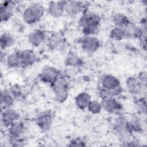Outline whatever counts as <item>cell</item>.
Masks as SVG:
<instances>
[{"label": "cell", "mask_w": 147, "mask_h": 147, "mask_svg": "<svg viewBox=\"0 0 147 147\" xmlns=\"http://www.w3.org/2000/svg\"><path fill=\"white\" fill-rule=\"evenodd\" d=\"M65 64L67 67L79 68L83 65V61L76 53L70 51L65 56Z\"/></svg>", "instance_id": "obj_19"}, {"label": "cell", "mask_w": 147, "mask_h": 147, "mask_svg": "<svg viewBox=\"0 0 147 147\" xmlns=\"http://www.w3.org/2000/svg\"><path fill=\"white\" fill-rule=\"evenodd\" d=\"M128 121L130 127L133 133H141L143 131L142 123L138 115L132 114L128 118Z\"/></svg>", "instance_id": "obj_25"}, {"label": "cell", "mask_w": 147, "mask_h": 147, "mask_svg": "<svg viewBox=\"0 0 147 147\" xmlns=\"http://www.w3.org/2000/svg\"><path fill=\"white\" fill-rule=\"evenodd\" d=\"M112 21L116 27L126 28L132 23L129 18L123 13H115L112 16Z\"/></svg>", "instance_id": "obj_22"}, {"label": "cell", "mask_w": 147, "mask_h": 147, "mask_svg": "<svg viewBox=\"0 0 147 147\" xmlns=\"http://www.w3.org/2000/svg\"><path fill=\"white\" fill-rule=\"evenodd\" d=\"M53 115L51 111L46 110L40 113L35 118V123L42 131H48L53 123Z\"/></svg>", "instance_id": "obj_8"}, {"label": "cell", "mask_w": 147, "mask_h": 147, "mask_svg": "<svg viewBox=\"0 0 147 147\" xmlns=\"http://www.w3.org/2000/svg\"><path fill=\"white\" fill-rule=\"evenodd\" d=\"M100 102L103 109L109 114L118 115L122 110V105L114 96L103 95Z\"/></svg>", "instance_id": "obj_7"}, {"label": "cell", "mask_w": 147, "mask_h": 147, "mask_svg": "<svg viewBox=\"0 0 147 147\" xmlns=\"http://www.w3.org/2000/svg\"><path fill=\"white\" fill-rule=\"evenodd\" d=\"M137 78L138 80L145 86H146L147 84V74L145 71L140 72L138 75L137 76Z\"/></svg>", "instance_id": "obj_32"}, {"label": "cell", "mask_w": 147, "mask_h": 147, "mask_svg": "<svg viewBox=\"0 0 147 147\" xmlns=\"http://www.w3.org/2000/svg\"><path fill=\"white\" fill-rule=\"evenodd\" d=\"M78 69L76 68H72V67H67L66 70L64 73V75L66 76L68 79L72 78H74L78 73Z\"/></svg>", "instance_id": "obj_31"}, {"label": "cell", "mask_w": 147, "mask_h": 147, "mask_svg": "<svg viewBox=\"0 0 147 147\" xmlns=\"http://www.w3.org/2000/svg\"><path fill=\"white\" fill-rule=\"evenodd\" d=\"M61 75V72L57 68L51 66H45L39 74L38 78L41 82L51 84Z\"/></svg>", "instance_id": "obj_9"}, {"label": "cell", "mask_w": 147, "mask_h": 147, "mask_svg": "<svg viewBox=\"0 0 147 147\" xmlns=\"http://www.w3.org/2000/svg\"><path fill=\"white\" fill-rule=\"evenodd\" d=\"M44 7L39 3H33L26 7L22 14V18L25 23L33 25L38 22L44 16Z\"/></svg>", "instance_id": "obj_5"}, {"label": "cell", "mask_w": 147, "mask_h": 147, "mask_svg": "<svg viewBox=\"0 0 147 147\" xmlns=\"http://www.w3.org/2000/svg\"><path fill=\"white\" fill-rule=\"evenodd\" d=\"M113 130L115 136L122 143L129 141L133 137V132L130 127L128 118L121 114L115 118Z\"/></svg>", "instance_id": "obj_2"}, {"label": "cell", "mask_w": 147, "mask_h": 147, "mask_svg": "<svg viewBox=\"0 0 147 147\" xmlns=\"http://www.w3.org/2000/svg\"><path fill=\"white\" fill-rule=\"evenodd\" d=\"M25 129V125L22 121L18 120L15 122L7 128L8 141L22 137Z\"/></svg>", "instance_id": "obj_12"}, {"label": "cell", "mask_w": 147, "mask_h": 147, "mask_svg": "<svg viewBox=\"0 0 147 147\" xmlns=\"http://www.w3.org/2000/svg\"><path fill=\"white\" fill-rule=\"evenodd\" d=\"M65 39L60 33H54L49 40V46L52 49L61 51L65 48Z\"/></svg>", "instance_id": "obj_18"}, {"label": "cell", "mask_w": 147, "mask_h": 147, "mask_svg": "<svg viewBox=\"0 0 147 147\" xmlns=\"http://www.w3.org/2000/svg\"><path fill=\"white\" fill-rule=\"evenodd\" d=\"M16 4L14 1H3L0 6L1 21L6 22L13 16Z\"/></svg>", "instance_id": "obj_15"}, {"label": "cell", "mask_w": 147, "mask_h": 147, "mask_svg": "<svg viewBox=\"0 0 147 147\" xmlns=\"http://www.w3.org/2000/svg\"><path fill=\"white\" fill-rule=\"evenodd\" d=\"M1 110L10 108L14 103V98L8 89H3L1 92Z\"/></svg>", "instance_id": "obj_21"}, {"label": "cell", "mask_w": 147, "mask_h": 147, "mask_svg": "<svg viewBox=\"0 0 147 147\" xmlns=\"http://www.w3.org/2000/svg\"><path fill=\"white\" fill-rule=\"evenodd\" d=\"M99 88L102 95L116 96L122 91L120 80L115 76L106 74L100 78Z\"/></svg>", "instance_id": "obj_1"}, {"label": "cell", "mask_w": 147, "mask_h": 147, "mask_svg": "<svg viewBox=\"0 0 147 147\" xmlns=\"http://www.w3.org/2000/svg\"><path fill=\"white\" fill-rule=\"evenodd\" d=\"M82 50L87 53L96 52L102 45L101 41L95 36H84L79 40Z\"/></svg>", "instance_id": "obj_6"}, {"label": "cell", "mask_w": 147, "mask_h": 147, "mask_svg": "<svg viewBox=\"0 0 147 147\" xmlns=\"http://www.w3.org/2000/svg\"><path fill=\"white\" fill-rule=\"evenodd\" d=\"M20 115L18 113L11 107L1 110V124L4 127L7 129L15 122L18 121Z\"/></svg>", "instance_id": "obj_10"}, {"label": "cell", "mask_w": 147, "mask_h": 147, "mask_svg": "<svg viewBox=\"0 0 147 147\" xmlns=\"http://www.w3.org/2000/svg\"><path fill=\"white\" fill-rule=\"evenodd\" d=\"M5 60L6 66L9 68H17L21 67L19 51L10 53L7 56Z\"/></svg>", "instance_id": "obj_24"}, {"label": "cell", "mask_w": 147, "mask_h": 147, "mask_svg": "<svg viewBox=\"0 0 147 147\" xmlns=\"http://www.w3.org/2000/svg\"><path fill=\"white\" fill-rule=\"evenodd\" d=\"M110 37L113 40L121 41L130 37L128 32L124 28L115 27L110 32Z\"/></svg>", "instance_id": "obj_23"}, {"label": "cell", "mask_w": 147, "mask_h": 147, "mask_svg": "<svg viewBox=\"0 0 147 147\" xmlns=\"http://www.w3.org/2000/svg\"><path fill=\"white\" fill-rule=\"evenodd\" d=\"M21 68H26L34 64L37 61V56L30 49L19 51Z\"/></svg>", "instance_id": "obj_14"}, {"label": "cell", "mask_w": 147, "mask_h": 147, "mask_svg": "<svg viewBox=\"0 0 147 147\" xmlns=\"http://www.w3.org/2000/svg\"><path fill=\"white\" fill-rule=\"evenodd\" d=\"M102 109L101 102L96 100H92L87 109V110L92 114H99Z\"/></svg>", "instance_id": "obj_28"}, {"label": "cell", "mask_w": 147, "mask_h": 147, "mask_svg": "<svg viewBox=\"0 0 147 147\" xmlns=\"http://www.w3.org/2000/svg\"><path fill=\"white\" fill-rule=\"evenodd\" d=\"M50 86L56 101L59 103L65 102L69 94V79L61 74Z\"/></svg>", "instance_id": "obj_4"}, {"label": "cell", "mask_w": 147, "mask_h": 147, "mask_svg": "<svg viewBox=\"0 0 147 147\" xmlns=\"http://www.w3.org/2000/svg\"><path fill=\"white\" fill-rule=\"evenodd\" d=\"M126 87L133 95H140L146 89V86H144L137 78V76H130L126 81Z\"/></svg>", "instance_id": "obj_11"}, {"label": "cell", "mask_w": 147, "mask_h": 147, "mask_svg": "<svg viewBox=\"0 0 147 147\" xmlns=\"http://www.w3.org/2000/svg\"><path fill=\"white\" fill-rule=\"evenodd\" d=\"M69 146H86L84 140L80 137L74 138L70 140L68 144Z\"/></svg>", "instance_id": "obj_29"}, {"label": "cell", "mask_w": 147, "mask_h": 147, "mask_svg": "<svg viewBox=\"0 0 147 147\" xmlns=\"http://www.w3.org/2000/svg\"><path fill=\"white\" fill-rule=\"evenodd\" d=\"M11 94L14 98V99H18L21 98L22 96V93L21 90L18 87L13 86L10 89H9Z\"/></svg>", "instance_id": "obj_30"}, {"label": "cell", "mask_w": 147, "mask_h": 147, "mask_svg": "<svg viewBox=\"0 0 147 147\" xmlns=\"http://www.w3.org/2000/svg\"><path fill=\"white\" fill-rule=\"evenodd\" d=\"M91 100L90 95L87 92H82L75 98V103L76 107L82 110L87 109Z\"/></svg>", "instance_id": "obj_20"}, {"label": "cell", "mask_w": 147, "mask_h": 147, "mask_svg": "<svg viewBox=\"0 0 147 147\" xmlns=\"http://www.w3.org/2000/svg\"><path fill=\"white\" fill-rule=\"evenodd\" d=\"M101 18L96 14H87L83 16L79 22L84 36H95L100 29Z\"/></svg>", "instance_id": "obj_3"}, {"label": "cell", "mask_w": 147, "mask_h": 147, "mask_svg": "<svg viewBox=\"0 0 147 147\" xmlns=\"http://www.w3.org/2000/svg\"><path fill=\"white\" fill-rule=\"evenodd\" d=\"M135 107L139 114L146 115V99L145 96L137 98L135 100Z\"/></svg>", "instance_id": "obj_27"}, {"label": "cell", "mask_w": 147, "mask_h": 147, "mask_svg": "<svg viewBox=\"0 0 147 147\" xmlns=\"http://www.w3.org/2000/svg\"><path fill=\"white\" fill-rule=\"evenodd\" d=\"M14 38L10 33L5 32L0 37V46L2 51L11 47L14 43Z\"/></svg>", "instance_id": "obj_26"}, {"label": "cell", "mask_w": 147, "mask_h": 147, "mask_svg": "<svg viewBox=\"0 0 147 147\" xmlns=\"http://www.w3.org/2000/svg\"><path fill=\"white\" fill-rule=\"evenodd\" d=\"M86 4L80 1H65V13L69 16H75L86 9Z\"/></svg>", "instance_id": "obj_13"}, {"label": "cell", "mask_w": 147, "mask_h": 147, "mask_svg": "<svg viewBox=\"0 0 147 147\" xmlns=\"http://www.w3.org/2000/svg\"><path fill=\"white\" fill-rule=\"evenodd\" d=\"M65 1H51L49 3L48 11L50 16L57 18L65 13Z\"/></svg>", "instance_id": "obj_16"}, {"label": "cell", "mask_w": 147, "mask_h": 147, "mask_svg": "<svg viewBox=\"0 0 147 147\" xmlns=\"http://www.w3.org/2000/svg\"><path fill=\"white\" fill-rule=\"evenodd\" d=\"M46 33L44 30L40 29H34L28 35V41L34 47L40 46L46 40Z\"/></svg>", "instance_id": "obj_17"}]
</instances>
